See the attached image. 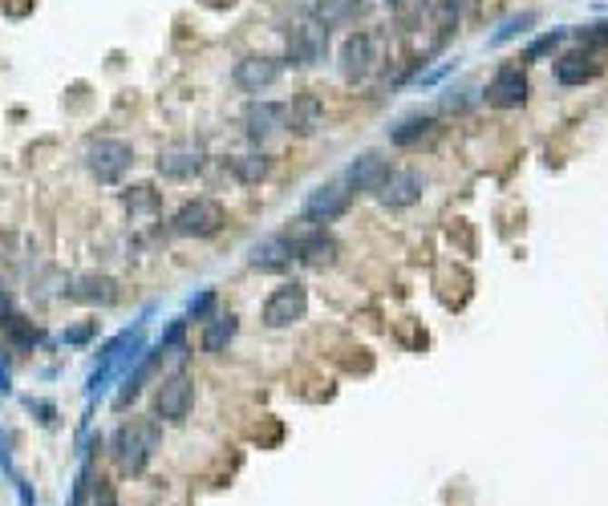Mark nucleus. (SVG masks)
I'll use <instances>...</instances> for the list:
<instances>
[{"label":"nucleus","instance_id":"1","mask_svg":"<svg viewBox=\"0 0 608 506\" xmlns=\"http://www.w3.org/2000/svg\"><path fill=\"white\" fill-rule=\"evenodd\" d=\"M138 353H146V320H138L134 328H126V333H118L110 340L106 348L98 353V369L90 373V385H85V397H98L102 389H106V381H114L126 373V365L138 361Z\"/></svg>","mask_w":608,"mask_h":506},{"label":"nucleus","instance_id":"2","mask_svg":"<svg viewBox=\"0 0 608 506\" xmlns=\"http://www.w3.org/2000/svg\"><path fill=\"white\" fill-rule=\"evenodd\" d=\"M159 422H151V417H138V422H126L122 430L114 433V458L122 470H130V474H138V470L151 462V453L159 450Z\"/></svg>","mask_w":608,"mask_h":506},{"label":"nucleus","instance_id":"3","mask_svg":"<svg viewBox=\"0 0 608 506\" xmlns=\"http://www.w3.org/2000/svg\"><path fill=\"white\" fill-rule=\"evenodd\" d=\"M85 167L98 182H118L134 167V146L122 142V138H98V142L85 146Z\"/></svg>","mask_w":608,"mask_h":506},{"label":"nucleus","instance_id":"4","mask_svg":"<svg viewBox=\"0 0 608 506\" xmlns=\"http://www.w3.org/2000/svg\"><path fill=\"white\" fill-rule=\"evenodd\" d=\"M304 312H309V292H304V284H280L272 296L264 300V312H260V320H264L268 328H289L304 320Z\"/></svg>","mask_w":608,"mask_h":506},{"label":"nucleus","instance_id":"5","mask_svg":"<svg viewBox=\"0 0 608 506\" xmlns=\"http://www.w3.org/2000/svg\"><path fill=\"white\" fill-rule=\"evenodd\" d=\"M284 45H289V61L292 65H312V61L325 57L329 49V29L320 21H297L284 29Z\"/></svg>","mask_w":608,"mask_h":506},{"label":"nucleus","instance_id":"6","mask_svg":"<svg viewBox=\"0 0 608 506\" xmlns=\"http://www.w3.org/2000/svg\"><path fill=\"white\" fill-rule=\"evenodd\" d=\"M349 203H353L349 182H325V187H317L309 199H304L300 215L309 223H333V219H341V215L349 211Z\"/></svg>","mask_w":608,"mask_h":506},{"label":"nucleus","instance_id":"7","mask_svg":"<svg viewBox=\"0 0 608 506\" xmlns=\"http://www.w3.org/2000/svg\"><path fill=\"white\" fill-rule=\"evenodd\" d=\"M171 227H175L179 235L207 239V235H215L223 227V203H215V199H191V203L179 207V215H175Z\"/></svg>","mask_w":608,"mask_h":506},{"label":"nucleus","instance_id":"8","mask_svg":"<svg viewBox=\"0 0 608 506\" xmlns=\"http://www.w3.org/2000/svg\"><path fill=\"white\" fill-rule=\"evenodd\" d=\"M373 69H378V41H373L369 33H353L341 45V77L349 85H358Z\"/></svg>","mask_w":608,"mask_h":506},{"label":"nucleus","instance_id":"9","mask_svg":"<svg viewBox=\"0 0 608 506\" xmlns=\"http://www.w3.org/2000/svg\"><path fill=\"white\" fill-rule=\"evenodd\" d=\"M527 90H532V85H527L524 69H519V65H503L499 73L486 82L483 98L491 102V106H499V110H515V106H524V102H527Z\"/></svg>","mask_w":608,"mask_h":506},{"label":"nucleus","instance_id":"10","mask_svg":"<svg viewBox=\"0 0 608 506\" xmlns=\"http://www.w3.org/2000/svg\"><path fill=\"white\" fill-rule=\"evenodd\" d=\"M191 401H195V385H191V377L175 373V377H167L159 385V394H154V414H159L162 422H182Z\"/></svg>","mask_w":608,"mask_h":506},{"label":"nucleus","instance_id":"11","mask_svg":"<svg viewBox=\"0 0 608 506\" xmlns=\"http://www.w3.org/2000/svg\"><path fill=\"white\" fill-rule=\"evenodd\" d=\"M280 73H284V65L276 57H243V61H236V69H231V82H236L243 93H260V90L280 82Z\"/></svg>","mask_w":608,"mask_h":506},{"label":"nucleus","instance_id":"12","mask_svg":"<svg viewBox=\"0 0 608 506\" xmlns=\"http://www.w3.org/2000/svg\"><path fill=\"white\" fill-rule=\"evenodd\" d=\"M422 190H426V179L418 170H389V179H386V187L378 190V199L389 211H402V207L418 203Z\"/></svg>","mask_w":608,"mask_h":506},{"label":"nucleus","instance_id":"13","mask_svg":"<svg viewBox=\"0 0 608 506\" xmlns=\"http://www.w3.org/2000/svg\"><path fill=\"white\" fill-rule=\"evenodd\" d=\"M292 259H297V251H292L289 235H268V239H260L256 248H251L248 264L256 268V272H284Z\"/></svg>","mask_w":608,"mask_h":506},{"label":"nucleus","instance_id":"14","mask_svg":"<svg viewBox=\"0 0 608 506\" xmlns=\"http://www.w3.org/2000/svg\"><path fill=\"white\" fill-rule=\"evenodd\" d=\"M280 126H284V106H276V102H251L243 110V134L251 142H268Z\"/></svg>","mask_w":608,"mask_h":506},{"label":"nucleus","instance_id":"15","mask_svg":"<svg viewBox=\"0 0 608 506\" xmlns=\"http://www.w3.org/2000/svg\"><path fill=\"white\" fill-rule=\"evenodd\" d=\"M203 167V151L195 142H175L159 154V174L162 179H191Z\"/></svg>","mask_w":608,"mask_h":506},{"label":"nucleus","instance_id":"16","mask_svg":"<svg viewBox=\"0 0 608 506\" xmlns=\"http://www.w3.org/2000/svg\"><path fill=\"white\" fill-rule=\"evenodd\" d=\"M349 187L353 190H365V195H378L381 187H386V179H389V162L381 159V154H361V159H353V167H349Z\"/></svg>","mask_w":608,"mask_h":506},{"label":"nucleus","instance_id":"17","mask_svg":"<svg viewBox=\"0 0 608 506\" xmlns=\"http://www.w3.org/2000/svg\"><path fill=\"white\" fill-rule=\"evenodd\" d=\"M167 353H171V348H162V345H151V348H146V356L138 361V369L130 373L126 381H122V389H118V397H114V405H118V409H126L130 401L142 394V385L154 377V369L162 365V356H167Z\"/></svg>","mask_w":608,"mask_h":506},{"label":"nucleus","instance_id":"18","mask_svg":"<svg viewBox=\"0 0 608 506\" xmlns=\"http://www.w3.org/2000/svg\"><path fill=\"white\" fill-rule=\"evenodd\" d=\"M292 251H297L300 264L329 268V264H337V251H341V243H337L333 235H325V231H312V235H304V239H292Z\"/></svg>","mask_w":608,"mask_h":506},{"label":"nucleus","instance_id":"19","mask_svg":"<svg viewBox=\"0 0 608 506\" xmlns=\"http://www.w3.org/2000/svg\"><path fill=\"white\" fill-rule=\"evenodd\" d=\"M320 118H325V106L312 93H300V98H292L284 106V130H297V134H312L320 126Z\"/></svg>","mask_w":608,"mask_h":506},{"label":"nucleus","instance_id":"20","mask_svg":"<svg viewBox=\"0 0 608 506\" xmlns=\"http://www.w3.org/2000/svg\"><path fill=\"white\" fill-rule=\"evenodd\" d=\"M593 77H601V61L593 54H568L555 61V82L560 85H584Z\"/></svg>","mask_w":608,"mask_h":506},{"label":"nucleus","instance_id":"21","mask_svg":"<svg viewBox=\"0 0 608 506\" xmlns=\"http://www.w3.org/2000/svg\"><path fill=\"white\" fill-rule=\"evenodd\" d=\"M69 300L77 304H114L118 300V284L110 280V276H82V280H74V287H69Z\"/></svg>","mask_w":608,"mask_h":506},{"label":"nucleus","instance_id":"22","mask_svg":"<svg viewBox=\"0 0 608 506\" xmlns=\"http://www.w3.org/2000/svg\"><path fill=\"white\" fill-rule=\"evenodd\" d=\"M430 130H434L430 113H410V118H402L394 130H389V142H394V146H414L422 134H430Z\"/></svg>","mask_w":608,"mask_h":506},{"label":"nucleus","instance_id":"23","mask_svg":"<svg viewBox=\"0 0 608 506\" xmlns=\"http://www.w3.org/2000/svg\"><path fill=\"white\" fill-rule=\"evenodd\" d=\"M268 170H272V162H268L264 154H236V159H231V174H236L243 187H256V182H264Z\"/></svg>","mask_w":608,"mask_h":506},{"label":"nucleus","instance_id":"24","mask_svg":"<svg viewBox=\"0 0 608 506\" xmlns=\"http://www.w3.org/2000/svg\"><path fill=\"white\" fill-rule=\"evenodd\" d=\"M236 316H231V312H228V316H211V320H207V328H203V348H207V353H223V348H228V340L231 336H236Z\"/></svg>","mask_w":608,"mask_h":506},{"label":"nucleus","instance_id":"25","mask_svg":"<svg viewBox=\"0 0 608 506\" xmlns=\"http://www.w3.org/2000/svg\"><path fill=\"white\" fill-rule=\"evenodd\" d=\"M535 21H540V13H532V8H527V13H519V16H507V21L499 24V33H491V41H486V45H491V49L507 45V41H515L519 33H527V29H532Z\"/></svg>","mask_w":608,"mask_h":506},{"label":"nucleus","instance_id":"26","mask_svg":"<svg viewBox=\"0 0 608 506\" xmlns=\"http://www.w3.org/2000/svg\"><path fill=\"white\" fill-rule=\"evenodd\" d=\"M361 0H317L312 5V13H317L320 24H345L353 13H358Z\"/></svg>","mask_w":608,"mask_h":506},{"label":"nucleus","instance_id":"27","mask_svg":"<svg viewBox=\"0 0 608 506\" xmlns=\"http://www.w3.org/2000/svg\"><path fill=\"white\" fill-rule=\"evenodd\" d=\"M466 8H471V0H434V24H438L442 33H450V29H458V21L466 16Z\"/></svg>","mask_w":608,"mask_h":506},{"label":"nucleus","instance_id":"28","mask_svg":"<svg viewBox=\"0 0 608 506\" xmlns=\"http://www.w3.org/2000/svg\"><path fill=\"white\" fill-rule=\"evenodd\" d=\"M389 5H394V21L402 29H414L422 21V13L430 8V0H389Z\"/></svg>","mask_w":608,"mask_h":506},{"label":"nucleus","instance_id":"29","mask_svg":"<svg viewBox=\"0 0 608 506\" xmlns=\"http://www.w3.org/2000/svg\"><path fill=\"white\" fill-rule=\"evenodd\" d=\"M5 336L13 340L16 348H33V345H37V328H33V320H25V316L5 320Z\"/></svg>","mask_w":608,"mask_h":506},{"label":"nucleus","instance_id":"30","mask_svg":"<svg viewBox=\"0 0 608 506\" xmlns=\"http://www.w3.org/2000/svg\"><path fill=\"white\" fill-rule=\"evenodd\" d=\"M572 37V33L568 29H552V33H544V37H535L532 41V45H527V61H540V57H547V54H552V49L555 45H564V41H568Z\"/></svg>","mask_w":608,"mask_h":506},{"label":"nucleus","instance_id":"31","mask_svg":"<svg viewBox=\"0 0 608 506\" xmlns=\"http://www.w3.org/2000/svg\"><path fill=\"white\" fill-rule=\"evenodd\" d=\"M479 102V90L475 85H458V90H446L442 93V110H466V106H475Z\"/></svg>","mask_w":608,"mask_h":506},{"label":"nucleus","instance_id":"32","mask_svg":"<svg viewBox=\"0 0 608 506\" xmlns=\"http://www.w3.org/2000/svg\"><path fill=\"white\" fill-rule=\"evenodd\" d=\"M126 207H130V215H138V211H159V195H154V190L151 187H134V190H130V195H126Z\"/></svg>","mask_w":608,"mask_h":506},{"label":"nucleus","instance_id":"33","mask_svg":"<svg viewBox=\"0 0 608 506\" xmlns=\"http://www.w3.org/2000/svg\"><path fill=\"white\" fill-rule=\"evenodd\" d=\"M90 486H93L90 462H82V470H77V482H74V494H69V506H85V494H90Z\"/></svg>","mask_w":608,"mask_h":506},{"label":"nucleus","instance_id":"34","mask_svg":"<svg viewBox=\"0 0 608 506\" xmlns=\"http://www.w3.org/2000/svg\"><path fill=\"white\" fill-rule=\"evenodd\" d=\"M93 333H98V320H85V325H74L61 333V340L65 345H85V340H93Z\"/></svg>","mask_w":608,"mask_h":506},{"label":"nucleus","instance_id":"35","mask_svg":"<svg viewBox=\"0 0 608 506\" xmlns=\"http://www.w3.org/2000/svg\"><path fill=\"white\" fill-rule=\"evenodd\" d=\"M576 37L584 41V45H608V21L584 24V29H576Z\"/></svg>","mask_w":608,"mask_h":506},{"label":"nucleus","instance_id":"36","mask_svg":"<svg viewBox=\"0 0 608 506\" xmlns=\"http://www.w3.org/2000/svg\"><path fill=\"white\" fill-rule=\"evenodd\" d=\"M211 304H215V292H199L195 300L187 304V320H203L207 312H211Z\"/></svg>","mask_w":608,"mask_h":506},{"label":"nucleus","instance_id":"37","mask_svg":"<svg viewBox=\"0 0 608 506\" xmlns=\"http://www.w3.org/2000/svg\"><path fill=\"white\" fill-rule=\"evenodd\" d=\"M90 499H93V506H118V494H114V486H110V482H102V478L90 486Z\"/></svg>","mask_w":608,"mask_h":506},{"label":"nucleus","instance_id":"38","mask_svg":"<svg viewBox=\"0 0 608 506\" xmlns=\"http://www.w3.org/2000/svg\"><path fill=\"white\" fill-rule=\"evenodd\" d=\"M13 486H16V499H21V506H37V494H33V486H29V482H25V478H21V474H16V478H13Z\"/></svg>","mask_w":608,"mask_h":506},{"label":"nucleus","instance_id":"39","mask_svg":"<svg viewBox=\"0 0 608 506\" xmlns=\"http://www.w3.org/2000/svg\"><path fill=\"white\" fill-rule=\"evenodd\" d=\"M455 65H458V61H446V65H438V69H430V73H422L418 82H422V85H434V82H442V77H446V73H455Z\"/></svg>","mask_w":608,"mask_h":506},{"label":"nucleus","instance_id":"40","mask_svg":"<svg viewBox=\"0 0 608 506\" xmlns=\"http://www.w3.org/2000/svg\"><path fill=\"white\" fill-rule=\"evenodd\" d=\"M25 405H29L33 414H41V422H45V425L54 422V405H49V401H33V397H29V401H25Z\"/></svg>","mask_w":608,"mask_h":506},{"label":"nucleus","instance_id":"41","mask_svg":"<svg viewBox=\"0 0 608 506\" xmlns=\"http://www.w3.org/2000/svg\"><path fill=\"white\" fill-rule=\"evenodd\" d=\"M16 316V308H13V296L5 292V287H0V325H5V320H13Z\"/></svg>","mask_w":608,"mask_h":506},{"label":"nucleus","instance_id":"42","mask_svg":"<svg viewBox=\"0 0 608 506\" xmlns=\"http://www.w3.org/2000/svg\"><path fill=\"white\" fill-rule=\"evenodd\" d=\"M13 394V377H8V365L0 361V397H8Z\"/></svg>","mask_w":608,"mask_h":506},{"label":"nucleus","instance_id":"43","mask_svg":"<svg viewBox=\"0 0 608 506\" xmlns=\"http://www.w3.org/2000/svg\"><path fill=\"white\" fill-rule=\"evenodd\" d=\"M203 5H207V8H231L236 0H203Z\"/></svg>","mask_w":608,"mask_h":506}]
</instances>
